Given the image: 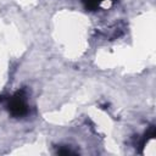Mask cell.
<instances>
[{"label":"cell","instance_id":"obj_3","mask_svg":"<svg viewBox=\"0 0 156 156\" xmlns=\"http://www.w3.org/2000/svg\"><path fill=\"white\" fill-rule=\"evenodd\" d=\"M58 155H73L76 154L74 151H72L69 147H66V146H62V147H58L57 151H56Z\"/></svg>","mask_w":156,"mask_h":156},{"label":"cell","instance_id":"obj_1","mask_svg":"<svg viewBox=\"0 0 156 156\" xmlns=\"http://www.w3.org/2000/svg\"><path fill=\"white\" fill-rule=\"evenodd\" d=\"M7 111L13 117H23L28 113V105L26 102L24 90L16 91L11 98L7 99Z\"/></svg>","mask_w":156,"mask_h":156},{"label":"cell","instance_id":"obj_2","mask_svg":"<svg viewBox=\"0 0 156 156\" xmlns=\"http://www.w3.org/2000/svg\"><path fill=\"white\" fill-rule=\"evenodd\" d=\"M104 1H106V0H82L84 7L89 11H96Z\"/></svg>","mask_w":156,"mask_h":156}]
</instances>
